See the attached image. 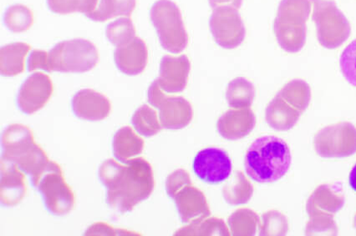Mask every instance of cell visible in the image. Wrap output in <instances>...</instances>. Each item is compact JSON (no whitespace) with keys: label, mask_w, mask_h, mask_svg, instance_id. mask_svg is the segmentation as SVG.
Instances as JSON below:
<instances>
[{"label":"cell","mask_w":356,"mask_h":236,"mask_svg":"<svg viewBox=\"0 0 356 236\" xmlns=\"http://www.w3.org/2000/svg\"><path fill=\"white\" fill-rule=\"evenodd\" d=\"M189 184H192V182L188 172L184 169H177L168 177L165 181V190L168 196L172 198L178 190Z\"/></svg>","instance_id":"obj_34"},{"label":"cell","mask_w":356,"mask_h":236,"mask_svg":"<svg viewBox=\"0 0 356 236\" xmlns=\"http://www.w3.org/2000/svg\"><path fill=\"white\" fill-rule=\"evenodd\" d=\"M53 92V83L47 74H32L19 91L17 103L19 110L27 115L35 113L47 105Z\"/></svg>","instance_id":"obj_12"},{"label":"cell","mask_w":356,"mask_h":236,"mask_svg":"<svg viewBox=\"0 0 356 236\" xmlns=\"http://www.w3.org/2000/svg\"><path fill=\"white\" fill-rule=\"evenodd\" d=\"M114 60L120 71L127 76H138L144 71L147 65V44L136 36L129 43L115 49Z\"/></svg>","instance_id":"obj_16"},{"label":"cell","mask_w":356,"mask_h":236,"mask_svg":"<svg viewBox=\"0 0 356 236\" xmlns=\"http://www.w3.org/2000/svg\"><path fill=\"white\" fill-rule=\"evenodd\" d=\"M289 105L296 108L300 112H304L308 107L312 91L307 83L301 80L289 82L278 94Z\"/></svg>","instance_id":"obj_26"},{"label":"cell","mask_w":356,"mask_h":236,"mask_svg":"<svg viewBox=\"0 0 356 236\" xmlns=\"http://www.w3.org/2000/svg\"><path fill=\"white\" fill-rule=\"evenodd\" d=\"M190 70L191 63L187 56H165L161 59L156 81L165 92H183L188 85Z\"/></svg>","instance_id":"obj_13"},{"label":"cell","mask_w":356,"mask_h":236,"mask_svg":"<svg viewBox=\"0 0 356 236\" xmlns=\"http://www.w3.org/2000/svg\"><path fill=\"white\" fill-rule=\"evenodd\" d=\"M175 201L181 221L190 223L194 219L209 217L211 211L204 194L192 184L185 185L172 198Z\"/></svg>","instance_id":"obj_15"},{"label":"cell","mask_w":356,"mask_h":236,"mask_svg":"<svg viewBox=\"0 0 356 236\" xmlns=\"http://www.w3.org/2000/svg\"><path fill=\"white\" fill-rule=\"evenodd\" d=\"M31 49L26 43H12L0 51V72L3 76H15L24 71V60Z\"/></svg>","instance_id":"obj_19"},{"label":"cell","mask_w":356,"mask_h":236,"mask_svg":"<svg viewBox=\"0 0 356 236\" xmlns=\"http://www.w3.org/2000/svg\"><path fill=\"white\" fill-rule=\"evenodd\" d=\"M26 176L17 165L1 160L0 199L2 205L12 207L23 201L26 194Z\"/></svg>","instance_id":"obj_18"},{"label":"cell","mask_w":356,"mask_h":236,"mask_svg":"<svg viewBox=\"0 0 356 236\" xmlns=\"http://www.w3.org/2000/svg\"><path fill=\"white\" fill-rule=\"evenodd\" d=\"M98 0H47L49 9L53 13L69 15L92 13L97 6Z\"/></svg>","instance_id":"obj_31"},{"label":"cell","mask_w":356,"mask_h":236,"mask_svg":"<svg viewBox=\"0 0 356 236\" xmlns=\"http://www.w3.org/2000/svg\"><path fill=\"white\" fill-rule=\"evenodd\" d=\"M230 235L225 222L222 219L215 217L194 219L188 226L181 228L174 234V235L180 236H229Z\"/></svg>","instance_id":"obj_24"},{"label":"cell","mask_w":356,"mask_h":236,"mask_svg":"<svg viewBox=\"0 0 356 236\" xmlns=\"http://www.w3.org/2000/svg\"><path fill=\"white\" fill-rule=\"evenodd\" d=\"M6 26L15 34L26 32L34 24V14L30 8L24 5L12 6L3 17Z\"/></svg>","instance_id":"obj_28"},{"label":"cell","mask_w":356,"mask_h":236,"mask_svg":"<svg viewBox=\"0 0 356 236\" xmlns=\"http://www.w3.org/2000/svg\"><path fill=\"white\" fill-rule=\"evenodd\" d=\"M150 17L161 47L172 53L188 47L189 37L179 7L171 0H159L152 6Z\"/></svg>","instance_id":"obj_6"},{"label":"cell","mask_w":356,"mask_h":236,"mask_svg":"<svg viewBox=\"0 0 356 236\" xmlns=\"http://www.w3.org/2000/svg\"><path fill=\"white\" fill-rule=\"evenodd\" d=\"M35 187L42 196L45 207L53 214L64 215L73 210L74 193L66 184L60 165L54 161Z\"/></svg>","instance_id":"obj_8"},{"label":"cell","mask_w":356,"mask_h":236,"mask_svg":"<svg viewBox=\"0 0 356 236\" xmlns=\"http://www.w3.org/2000/svg\"><path fill=\"white\" fill-rule=\"evenodd\" d=\"M209 3L213 10L222 6L233 7L238 10L243 5V0H209Z\"/></svg>","instance_id":"obj_37"},{"label":"cell","mask_w":356,"mask_h":236,"mask_svg":"<svg viewBox=\"0 0 356 236\" xmlns=\"http://www.w3.org/2000/svg\"><path fill=\"white\" fill-rule=\"evenodd\" d=\"M339 67L343 78L356 88V39L343 49L339 58Z\"/></svg>","instance_id":"obj_32"},{"label":"cell","mask_w":356,"mask_h":236,"mask_svg":"<svg viewBox=\"0 0 356 236\" xmlns=\"http://www.w3.org/2000/svg\"><path fill=\"white\" fill-rule=\"evenodd\" d=\"M254 194V188L243 172L237 171L234 180L222 189V196L231 205L247 204Z\"/></svg>","instance_id":"obj_25"},{"label":"cell","mask_w":356,"mask_h":236,"mask_svg":"<svg viewBox=\"0 0 356 236\" xmlns=\"http://www.w3.org/2000/svg\"><path fill=\"white\" fill-rule=\"evenodd\" d=\"M256 125L254 112L250 108L232 109L219 118L217 123L218 133L229 140H238L246 137Z\"/></svg>","instance_id":"obj_17"},{"label":"cell","mask_w":356,"mask_h":236,"mask_svg":"<svg viewBox=\"0 0 356 236\" xmlns=\"http://www.w3.org/2000/svg\"><path fill=\"white\" fill-rule=\"evenodd\" d=\"M148 101L159 110L160 123L165 129H184L193 121L191 103L183 97L168 96L156 80L148 90Z\"/></svg>","instance_id":"obj_9"},{"label":"cell","mask_w":356,"mask_h":236,"mask_svg":"<svg viewBox=\"0 0 356 236\" xmlns=\"http://www.w3.org/2000/svg\"><path fill=\"white\" fill-rule=\"evenodd\" d=\"M100 56L90 41L84 39L58 43L47 57V72L86 73L96 67Z\"/></svg>","instance_id":"obj_5"},{"label":"cell","mask_w":356,"mask_h":236,"mask_svg":"<svg viewBox=\"0 0 356 236\" xmlns=\"http://www.w3.org/2000/svg\"><path fill=\"white\" fill-rule=\"evenodd\" d=\"M312 3L310 0H282L274 23L280 47L288 53L300 52L307 37V24Z\"/></svg>","instance_id":"obj_4"},{"label":"cell","mask_w":356,"mask_h":236,"mask_svg":"<svg viewBox=\"0 0 356 236\" xmlns=\"http://www.w3.org/2000/svg\"><path fill=\"white\" fill-rule=\"evenodd\" d=\"M134 232L115 229L106 223L94 224L86 231L85 235H134Z\"/></svg>","instance_id":"obj_35"},{"label":"cell","mask_w":356,"mask_h":236,"mask_svg":"<svg viewBox=\"0 0 356 236\" xmlns=\"http://www.w3.org/2000/svg\"><path fill=\"white\" fill-rule=\"evenodd\" d=\"M300 112L289 105L279 94L273 99L266 110V121L272 128L278 130H288L295 126Z\"/></svg>","instance_id":"obj_20"},{"label":"cell","mask_w":356,"mask_h":236,"mask_svg":"<svg viewBox=\"0 0 356 236\" xmlns=\"http://www.w3.org/2000/svg\"><path fill=\"white\" fill-rule=\"evenodd\" d=\"M210 31L219 47L233 49L245 39V26L238 10L222 6L214 9L210 18Z\"/></svg>","instance_id":"obj_10"},{"label":"cell","mask_w":356,"mask_h":236,"mask_svg":"<svg viewBox=\"0 0 356 236\" xmlns=\"http://www.w3.org/2000/svg\"><path fill=\"white\" fill-rule=\"evenodd\" d=\"M136 0H100L99 5L86 17L96 22H105L115 17H130L135 10Z\"/></svg>","instance_id":"obj_22"},{"label":"cell","mask_w":356,"mask_h":236,"mask_svg":"<svg viewBox=\"0 0 356 236\" xmlns=\"http://www.w3.org/2000/svg\"><path fill=\"white\" fill-rule=\"evenodd\" d=\"M310 2L318 43L330 49L341 47L351 34L350 24L346 16L333 0H310Z\"/></svg>","instance_id":"obj_7"},{"label":"cell","mask_w":356,"mask_h":236,"mask_svg":"<svg viewBox=\"0 0 356 236\" xmlns=\"http://www.w3.org/2000/svg\"><path fill=\"white\" fill-rule=\"evenodd\" d=\"M349 184L352 189L356 192V164L352 168L349 176Z\"/></svg>","instance_id":"obj_38"},{"label":"cell","mask_w":356,"mask_h":236,"mask_svg":"<svg viewBox=\"0 0 356 236\" xmlns=\"http://www.w3.org/2000/svg\"><path fill=\"white\" fill-rule=\"evenodd\" d=\"M99 177L107 189V203L122 214L150 197L155 187L151 165L142 157L131 159L125 165L107 160L99 169Z\"/></svg>","instance_id":"obj_1"},{"label":"cell","mask_w":356,"mask_h":236,"mask_svg":"<svg viewBox=\"0 0 356 236\" xmlns=\"http://www.w3.org/2000/svg\"><path fill=\"white\" fill-rule=\"evenodd\" d=\"M2 149L1 160L17 165L30 175L34 186L51 163L47 153L35 142L30 128L19 124L11 125L3 131Z\"/></svg>","instance_id":"obj_3"},{"label":"cell","mask_w":356,"mask_h":236,"mask_svg":"<svg viewBox=\"0 0 356 236\" xmlns=\"http://www.w3.org/2000/svg\"><path fill=\"white\" fill-rule=\"evenodd\" d=\"M259 218L254 211L239 209L229 218L230 233L235 236H251L256 233Z\"/></svg>","instance_id":"obj_27"},{"label":"cell","mask_w":356,"mask_h":236,"mask_svg":"<svg viewBox=\"0 0 356 236\" xmlns=\"http://www.w3.org/2000/svg\"><path fill=\"white\" fill-rule=\"evenodd\" d=\"M72 107L78 118L90 121H103L108 117L111 110L109 99L90 89L79 91L73 98Z\"/></svg>","instance_id":"obj_14"},{"label":"cell","mask_w":356,"mask_h":236,"mask_svg":"<svg viewBox=\"0 0 356 236\" xmlns=\"http://www.w3.org/2000/svg\"><path fill=\"white\" fill-rule=\"evenodd\" d=\"M132 125L140 135L151 137L159 134L161 125L157 118L156 112L148 106H143L132 116Z\"/></svg>","instance_id":"obj_29"},{"label":"cell","mask_w":356,"mask_h":236,"mask_svg":"<svg viewBox=\"0 0 356 236\" xmlns=\"http://www.w3.org/2000/svg\"><path fill=\"white\" fill-rule=\"evenodd\" d=\"M292 162L291 149L284 140L266 135L257 139L246 153L247 176L258 183H273L286 175Z\"/></svg>","instance_id":"obj_2"},{"label":"cell","mask_w":356,"mask_h":236,"mask_svg":"<svg viewBox=\"0 0 356 236\" xmlns=\"http://www.w3.org/2000/svg\"><path fill=\"white\" fill-rule=\"evenodd\" d=\"M254 85L245 78L238 77L227 85L226 98L233 109L250 108L255 99Z\"/></svg>","instance_id":"obj_23"},{"label":"cell","mask_w":356,"mask_h":236,"mask_svg":"<svg viewBox=\"0 0 356 236\" xmlns=\"http://www.w3.org/2000/svg\"><path fill=\"white\" fill-rule=\"evenodd\" d=\"M144 140L131 127H123L115 135L113 151L115 158L126 164L134 157L142 154Z\"/></svg>","instance_id":"obj_21"},{"label":"cell","mask_w":356,"mask_h":236,"mask_svg":"<svg viewBox=\"0 0 356 236\" xmlns=\"http://www.w3.org/2000/svg\"><path fill=\"white\" fill-rule=\"evenodd\" d=\"M260 235H285L288 230L287 219L276 211L264 214L260 225Z\"/></svg>","instance_id":"obj_33"},{"label":"cell","mask_w":356,"mask_h":236,"mask_svg":"<svg viewBox=\"0 0 356 236\" xmlns=\"http://www.w3.org/2000/svg\"><path fill=\"white\" fill-rule=\"evenodd\" d=\"M48 52L35 49L29 56L28 70L30 72L35 71L36 69H43L47 71V69Z\"/></svg>","instance_id":"obj_36"},{"label":"cell","mask_w":356,"mask_h":236,"mask_svg":"<svg viewBox=\"0 0 356 236\" xmlns=\"http://www.w3.org/2000/svg\"><path fill=\"white\" fill-rule=\"evenodd\" d=\"M193 167L194 173L201 180L218 185L229 179L233 165L226 151L209 147L197 153Z\"/></svg>","instance_id":"obj_11"},{"label":"cell","mask_w":356,"mask_h":236,"mask_svg":"<svg viewBox=\"0 0 356 236\" xmlns=\"http://www.w3.org/2000/svg\"><path fill=\"white\" fill-rule=\"evenodd\" d=\"M106 35L115 47H122L135 38L136 28L130 17L120 18L107 26Z\"/></svg>","instance_id":"obj_30"}]
</instances>
